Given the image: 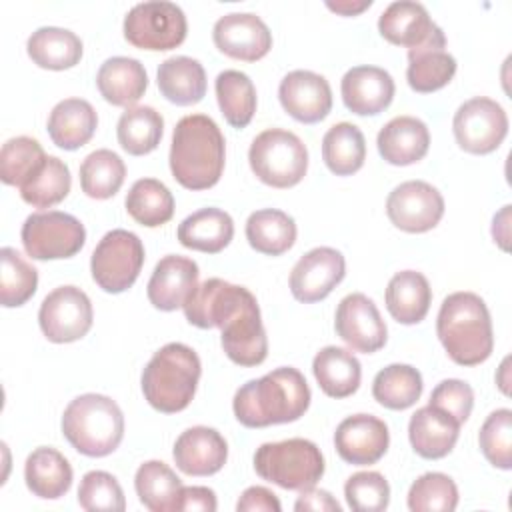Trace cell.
Wrapping results in <instances>:
<instances>
[{"instance_id":"6da1fadb","label":"cell","mask_w":512,"mask_h":512,"mask_svg":"<svg viewBox=\"0 0 512 512\" xmlns=\"http://www.w3.org/2000/svg\"><path fill=\"white\" fill-rule=\"evenodd\" d=\"M310 388L300 370L276 368L242 384L232 400L236 420L246 428L296 422L310 406Z\"/></svg>"},{"instance_id":"7a4b0ae2","label":"cell","mask_w":512,"mask_h":512,"mask_svg":"<svg viewBox=\"0 0 512 512\" xmlns=\"http://www.w3.org/2000/svg\"><path fill=\"white\" fill-rule=\"evenodd\" d=\"M226 142L218 124L206 114L178 120L170 144V172L188 190H208L224 172Z\"/></svg>"},{"instance_id":"3957f363","label":"cell","mask_w":512,"mask_h":512,"mask_svg":"<svg viewBox=\"0 0 512 512\" xmlns=\"http://www.w3.org/2000/svg\"><path fill=\"white\" fill-rule=\"evenodd\" d=\"M436 334L448 356L460 366L482 364L494 348L488 306L474 292H454L444 298L436 318Z\"/></svg>"},{"instance_id":"277c9868","label":"cell","mask_w":512,"mask_h":512,"mask_svg":"<svg viewBox=\"0 0 512 512\" xmlns=\"http://www.w3.org/2000/svg\"><path fill=\"white\" fill-rule=\"evenodd\" d=\"M200 372L198 354L182 342H170L154 352L142 370V394L158 412H182L196 394Z\"/></svg>"},{"instance_id":"5b68a950","label":"cell","mask_w":512,"mask_h":512,"mask_svg":"<svg viewBox=\"0 0 512 512\" xmlns=\"http://www.w3.org/2000/svg\"><path fill=\"white\" fill-rule=\"evenodd\" d=\"M62 434L74 450L90 458L112 454L124 438V414L104 394L76 396L62 414Z\"/></svg>"},{"instance_id":"8992f818","label":"cell","mask_w":512,"mask_h":512,"mask_svg":"<svg viewBox=\"0 0 512 512\" xmlns=\"http://www.w3.org/2000/svg\"><path fill=\"white\" fill-rule=\"evenodd\" d=\"M254 470L262 480L284 490H306L322 478L324 456L306 438L266 442L254 454Z\"/></svg>"},{"instance_id":"52a82bcc","label":"cell","mask_w":512,"mask_h":512,"mask_svg":"<svg viewBox=\"0 0 512 512\" xmlns=\"http://www.w3.org/2000/svg\"><path fill=\"white\" fill-rule=\"evenodd\" d=\"M248 162L266 186L292 188L306 176L308 148L294 132L268 128L252 140Z\"/></svg>"},{"instance_id":"ba28073f","label":"cell","mask_w":512,"mask_h":512,"mask_svg":"<svg viewBox=\"0 0 512 512\" xmlns=\"http://www.w3.org/2000/svg\"><path fill=\"white\" fill-rule=\"evenodd\" d=\"M144 264L142 240L124 228H114L102 236L90 258V272L98 288L108 294L128 290Z\"/></svg>"},{"instance_id":"9c48e42d","label":"cell","mask_w":512,"mask_h":512,"mask_svg":"<svg viewBox=\"0 0 512 512\" xmlns=\"http://www.w3.org/2000/svg\"><path fill=\"white\" fill-rule=\"evenodd\" d=\"M20 240L26 254L34 260H62L82 250L86 228L72 214L40 210L24 220Z\"/></svg>"},{"instance_id":"30bf717a","label":"cell","mask_w":512,"mask_h":512,"mask_svg":"<svg viewBox=\"0 0 512 512\" xmlns=\"http://www.w3.org/2000/svg\"><path fill=\"white\" fill-rule=\"evenodd\" d=\"M186 32V16L174 2H140L124 16V38L134 48L152 52L172 50L184 42Z\"/></svg>"},{"instance_id":"8fae6325","label":"cell","mask_w":512,"mask_h":512,"mask_svg":"<svg viewBox=\"0 0 512 512\" xmlns=\"http://www.w3.org/2000/svg\"><path fill=\"white\" fill-rule=\"evenodd\" d=\"M452 130L456 144L468 154L494 152L508 134V116L504 108L486 96H476L458 106Z\"/></svg>"},{"instance_id":"7c38bea8","label":"cell","mask_w":512,"mask_h":512,"mask_svg":"<svg viewBox=\"0 0 512 512\" xmlns=\"http://www.w3.org/2000/svg\"><path fill=\"white\" fill-rule=\"evenodd\" d=\"M92 302L78 286H58L40 304L38 324L54 344H68L84 338L92 328Z\"/></svg>"},{"instance_id":"4fadbf2b","label":"cell","mask_w":512,"mask_h":512,"mask_svg":"<svg viewBox=\"0 0 512 512\" xmlns=\"http://www.w3.org/2000/svg\"><path fill=\"white\" fill-rule=\"evenodd\" d=\"M390 222L410 234H422L438 226L444 216L442 194L424 180L398 184L386 198Z\"/></svg>"},{"instance_id":"5bb4252c","label":"cell","mask_w":512,"mask_h":512,"mask_svg":"<svg viewBox=\"0 0 512 512\" xmlns=\"http://www.w3.org/2000/svg\"><path fill=\"white\" fill-rule=\"evenodd\" d=\"M256 296L238 284L222 278H208L194 288L184 308L186 320L196 328H222L242 308L254 302Z\"/></svg>"},{"instance_id":"9a60e30c","label":"cell","mask_w":512,"mask_h":512,"mask_svg":"<svg viewBox=\"0 0 512 512\" xmlns=\"http://www.w3.org/2000/svg\"><path fill=\"white\" fill-rule=\"evenodd\" d=\"M334 328L352 350L364 354L378 352L388 338V328L376 304L362 292H352L340 300Z\"/></svg>"},{"instance_id":"2e32d148","label":"cell","mask_w":512,"mask_h":512,"mask_svg":"<svg viewBox=\"0 0 512 512\" xmlns=\"http://www.w3.org/2000/svg\"><path fill=\"white\" fill-rule=\"evenodd\" d=\"M346 260L330 246L308 250L290 272V292L298 302L312 304L324 300L344 278Z\"/></svg>"},{"instance_id":"e0dca14e","label":"cell","mask_w":512,"mask_h":512,"mask_svg":"<svg viewBox=\"0 0 512 512\" xmlns=\"http://www.w3.org/2000/svg\"><path fill=\"white\" fill-rule=\"evenodd\" d=\"M212 40L222 54L244 62H256L272 48V32L266 22L250 12H232L218 18Z\"/></svg>"},{"instance_id":"ac0fdd59","label":"cell","mask_w":512,"mask_h":512,"mask_svg":"<svg viewBox=\"0 0 512 512\" xmlns=\"http://www.w3.org/2000/svg\"><path fill=\"white\" fill-rule=\"evenodd\" d=\"M390 432L384 420L372 414H354L344 418L334 432L338 456L354 466L376 464L388 450Z\"/></svg>"},{"instance_id":"d6986e66","label":"cell","mask_w":512,"mask_h":512,"mask_svg":"<svg viewBox=\"0 0 512 512\" xmlns=\"http://www.w3.org/2000/svg\"><path fill=\"white\" fill-rule=\"evenodd\" d=\"M282 108L302 124H316L332 110V90L324 76L312 70H292L278 86Z\"/></svg>"},{"instance_id":"ffe728a7","label":"cell","mask_w":512,"mask_h":512,"mask_svg":"<svg viewBox=\"0 0 512 512\" xmlns=\"http://www.w3.org/2000/svg\"><path fill=\"white\" fill-rule=\"evenodd\" d=\"M378 32L390 44L404 46L408 50L444 36L442 28L430 18L426 6L414 0L388 4L378 18Z\"/></svg>"},{"instance_id":"44dd1931","label":"cell","mask_w":512,"mask_h":512,"mask_svg":"<svg viewBox=\"0 0 512 512\" xmlns=\"http://www.w3.org/2000/svg\"><path fill=\"white\" fill-rule=\"evenodd\" d=\"M394 78L378 66H354L340 82L344 106L358 116H376L384 112L394 98Z\"/></svg>"},{"instance_id":"7402d4cb","label":"cell","mask_w":512,"mask_h":512,"mask_svg":"<svg viewBox=\"0 0 512 512\" xmlns=\"http://www.w3.org/2000/svg\"><path fill=\"white\" fill-rule=\"evenodd\" d=\"M220 344L238 366H258L268 356V338L260 318L258 302H250L220 328Z\"/></svg>"},{"instance_id":"603a6c76","label":"cell","mask_w":512,"mask_h":512,"mask_svg":"<svg viewBox=\"0 0 512 512\" xmlns=\"http://www.w3.org/2000/svg\"><path fill=\"white\" fill-rule=\"evenodd\" d=\"M198 264L192 258L168 254L156 266L148 280L146 294L154 308L172 312L182 308L198 286Z\"/></svg>"},{"instance_id":"cb8c5ba5","label":"cell","mask_w":512,"mask_h":512,"mask_svg":"<svg viewBox=\"0 0 512 512\" xmlns=\"http://www.w3.org/2000/svg\"><path fill=\"white\" fill-rule=\"evenodd\" d=\"M172 456L184 474L212 476L226 464L228 444L218 430L208 426H192L176 438Z\"/></svg>"},{"instance_id":"d4e9b609","label":"cell","mask_w":512,"mask_h":512,"mask_svg":"<svg viewBox=\"0 0 512 512\" xmlns=\"http://www.w3.org/2000/svg\"><path fill=\"white\" fill-rule=\"evenodd\" d=\"M460 422L434 406L418 408L408 422V438L414 452L426 460H440L452 452L460 434Z\"/></svg>"},{"instance_id":"484cf974","label":"cell","mask_w":512,"mask_h":512,"mask_svg":"<svg viewBox=\"0 0 512 512\" xmlns=\"http://www.w3.org/2000/svg\"><path fill=\"white\" fill-rule=\"evenodd\" d=\"M376 146L388 164L410 166L428 154L430 132L416 116H396L382 126Z\"/></svg>"},{"instance_id":"4316f807","label":"cell","mask_w":512,"mask_h":512,"mask_svg":"<svg viewBox=\"0 0 512 512\" xmlns=\"http://www.w3.org/2000/svg\"><path fill=\"white\" fill-rule=\"evenodd\" d=\"M96 86L108 104L132 108L148 88V74L140 60L112 56L98 68Z\"/></svg>"},{"instance_id":"83f0119b","label":"cell","mask_w":512,"mask_h":512,"mask_svg":"<svg viewBox=\"0 0 512 512\" xmlns=\"http://www.w3.org/2000/svg\"><path fill=\"white\" fill-rule=\"evenodd\" d=\"M446 36L408 50L406 80L414 92L430 94L444 88L456 74V58L444 50Z\"/></svg>"},{"instance_id":"f1b7e54d","label":"cell","mask_w":512,"mask_h":512,"mask_svg":"<svg viewBox=\"0 0 512 512\" xmlns=\"http://www.w3.org/2000/svg\"><path fill=\"white\" fill-rule=\"evenodd\" d=\"M96 126V110L82 98L60 100L48 116V136L62 150H78L88 144Z\"/></svg>"},{"instance_id":"f546056e","label":"cell","mask_w":512,"mask_h":512,"mask_svg":"<svg viewBox=\"0 0 512 512\" xmlns=\"http://www.w3.org/2000/svg\"><path fill=\"white\" fill-rule=\"evenodd\" d=\"M384 300L396 322L412 326L426 318L432 304V288L424 274L416 270H402L390 278Z\"/></svg>"},{"instance_id":"4dcf8cb0","label":"cell","mask_w":512,"mask_h":512,"mask_svg":"<svg viewBox=\"0 0 512 512\" xmlns=\"http://www.w3.org/2000/svg\"><path fill=\"white\" fill-rule=\"evenodd\" d=\"M72 466L56 448L40 446L32 450L24 464L28 490L44 500L62 498L72 486Z\"/></svg>"},{"instance_id":"1f68e13d","label":"cell","mask_w":512,"mask_h":512,"mask_svg":"<svg viewBox=\"0 0 512 512\" xmlns=\"http://www.w3.org/2000/svg\"><path fill=\"white\" fill-rule=\"evenodd\" d=\"M176 234L184 248L218 254L234 236V220L220 208H200L180 222Z\"/></svg>"},{"instance_id":"d6a6232c","label":"cell","mask_w":512,"mask_h":512,"mask_svg":"<svg viewBox=\"0 0 512 512\" xmlns=\"http://www.w3.org/2000/svg\"><path fill=\"white\" fill-rule=\"evenodd\" d=\"M160 94L176 106L198 104L206 94L204 66L190 56L166 58L156 72Z\"/></svg>"},{"instance_id":"836d02e7","label":"cell","mask_w":512,"mask_h":512,"mask_svg":"<svg viewBox=\"0 0 512 512\" xmlns=\"http://www.w3.org/2000/svg\"><path fill=\"white\" fill-rule=\"evenodd\" d=\"M312 372L320 390L336 400L352 396L362 378L358 358L340 346L322 348L312 360Z\"/></svg>"},{"instance_id":"e575fe53","label":"cell","mask_w":512,"mask_h":512,"mask_svg":"<svg viewBox=\"0 0 512 512\" xmlns=\"http://www.w3.org/2000/svg\"><path fill=\"white\" fill-rule=\"evenodd\" d=\"M82 40L66 28L42 26L26 42L30 60L46 70H68L82 58Z\"/></svg>"},{"instance_id":"d590c367","label":"cell","mask_w":512,"mask_h":512,"mask_svg":"<svg viewBox=\"0 0 512 512\" xmlns=\"http://www.w3.org/2000/svg\"><path fill=\"white\" fill-rule=\"evenodd\" d=\"M296 222L282 210L262 208L246 220L248 244L266 256H280L288 252L296 242Z\"/></svg>"},{"instance_id":"8d00e7d4","label":"cell","mask_w":512,"mask_h":512,"mask_svg":"<svg viewBox=\"0 0 512 512\" xmlns=\"http://www.w3.org/2000/svg\"><path fill=\"white\" fill-rule=\"evenodd\" d=\"M134 488L138 500L150 512H176L182 482L168 464L160 460L140 464L134 476Z\"/></svg>"},{"instance_id":"74e56055","label":"cell","mask_w":512,"mask_h":512,"mask_svg":"<svg viewBox=\"0 0 512 512\" xmlns=\"http://www.w3.org/2000/svg\"><path fill=\"white\" fill-rule=\"evenodd\" d=\"M322 160L336 176H352L366 160L362 130L350 122H338L322 138Z\"/></svg>"},{"instance_id":"f35d334b","label":"cell","mask_w":512,"mask_h":512,"mask_svg":"<svg viewBox=\"0 0 512 512\" xmlns=\"http://www.w3.org/2000/svg\"><path fill=\"white\" fill-rule=\"evenodd\" d=\"M164 132V118L152 106H132L122 112L116 138L130 156H144L158 148Z\"/></svg>"},{"instance_id":"ab89813d","label":"cell","mask_w":512,"mask_h":512,"mask_svg":"<svg viewBox=\"0 0 512 512\" xmlns=\"http://www.w3.org/2000/svg\"><path fill=\"white\" fill-rule=\"evenodd\" d=\"M422 374L410 364H390L372 382V396L388 410H406L422 396Z\"/></svg>"},{"instance_id":"60d3db41","label":"cell","mask_w":512,"mask_h":512,"mask_svg":"<svg viewBox=\"0 0 512 512\" xmlns=\"http://www.w3.org/2000/svg\"><path fill=\"white\" fill-rule=\"evenodd\" d=\"M220 112L232 128H246L256 112V88L248 74L224 70L214 82Z\"/></svg>"},{"instance_id":"b9f144b4","label":"cell","mask_w":512,"mask_h":512,"mask_svg":"<svg viewBox=\"0 0 512 512\" xmlns=\"http://www.w3.org/2000/svg\"><path fill=\"white\" fill-rule=\"evenodd\" d=\"M126 212L142 226L156 228L174 216V196L156 178H140L126 194Z\"/></svg>"},{"instance_id":"7bdbcfd3","label":"cell","mask_w":512,"mask_h":512,"mask_svg":"<svg viewBox=\"0 0 512 512\" xmlns=\"http://www.w3.org/2000/svg\"><path fill=\"white\" fill-rule=\"evenodd\" d=\"M124 178V160L108 148L90 152L80 164V188L94 200L112 198L122 188Z\"/></svg>"},{"instance_id":"ee69618b","label":"cell","mask_w":512,"mask_h":512,"mask_svg":"<svg viewBox=\"0 0 512 512\" xmlns=\"http://www.w3.org/2000/svg\"><path fill=\"white\" fill-rule=\"evenodd\" d=\"M46 158L48 156L36 138H10L0 150V180L8 186L20 188L42 168Z\"/></svg>"},{"instance_id":"f6af8a7d","label":"cell","mask_w":512,"mask_h":512,"mask_svg":"<svg viewBox=\"0 0 512 512\" xmlns=\"http://www.w3.org/2000/svg\"><path fill=\"white\" fill-rule=\"evenodd\" d=\"M70 186L72 178L68 166L60 158L48 156L42 168L20 186V196L34 208H52L68 196Z\"/></svg>"},{"instance_id":"bcb514c9","label":"cell","mask_w":512,"mask_h":512,"mask_svg":"<svg viewBox=\"0 0 512 512\" xmlns=\"http://www.w3.org/2000/svg\"><path fill=\"white\" fill-rule=\"evenodd\" d=\"M0 302L4 308H18L26 304L38 286L36 268L22 258V254L10 246L0 250Z\"/></svg>"},{"instance_id":"7dc6e473","label":"cell","mask_w":512,"mask_h":512,"mask_svg":"<svg viewBox=\"0 0 512 512\" xmlns=\"http://www.w3.org/2000/svg\"><path fill=\"white\" fill-rule=\"evenodd\" d=\"M458 506V488L442 472H426L416 478L408 490V508L412 512H452Z\"/></svg>"},{"instance_id":"c3c4849f","label":"cell","mask_w":512,"mask_h":512,"mask_svg":"<svg viewBox=\"0 0 512 512\" xmlns=\"http://www.w3.org/2000/svg\"><path fill=\"white\" fill-rule=\"evenodd\" d=\"M480 450L484 458L500 468H512V410L498 408L482 424L478 434Z\"/></svg>"},{"instance_id":"681fc988","label":"cell","mask_w":512,"mask_h":512,"mask_svg":"<svg viewBox=\"0 0 512 512\" xmlns=\"http://www.w3.org/2000/svg\"><path fill=\"white\" fill-rule=\"evenodd\" d=\"M78 504L88 512H122L126 508L122 486L112 474L104 470H90L82 476L78 486Z\"/></svg>"},{"instance_id":"f907efd6","label":"cell","mask_w":512,"mask_h":512,"mask_svg":"<svg viewBox=\"0 0 512 512\" xmlns=\"http://www.w3.org/2000/svg\"><path fill=\"white\" fill-rule=\"evenodd\" d=\"M344 496L354 512H382L390 502V486L380 472H356L346 480Z\"/></svg>"},{"instance_id":"816d5d0a","label":"cell","mask_w":512,"mask_h":512,"mask_svg":"<svg viewBox=\"0 0 512 512\" xmlns=\"http://www.w3.org/2000/svg\"><path fill=\"white\" fill-rule=\"evenodd\" d=\"M430 406L440 408L442 412L450 414L456 422L464 424L470 418L474 406V392L470 384L458 378L442 380L430 394Z\"/></svg>"},{"instance_id":"f5cc1de1","label":"cell","mask_w":512,"mask_h":512,"mask_svg":"<svg viewBox=\"0 0 512 512\" xmlns=\"http://www.w3.org/2000/svg\"><path fill=\"white\" fill-rule=\"evenodd\" d=\"M238 512H280L282 504L276 494L264 486H250L236 502Z\"/></svg>"},{"instance_id":"db71d44e","label":"cell","mask_w":512,"mask_h":512,"mask_svg":"<svg viewBox=\"0 0 512 512\" xmlns=\"http://www.w3.org/2000/svg\"><path fill=\"white\" fill-rule=\"evenodd\" d=\"M218 508L216 494L208 486H182L180 500L176 510L178 512H214Z\"/></svg>"},{"instance_id":"11a10c76","label":"cell","mask_w":512,"mask_h":512,"mask_svg":"<svg viewBox=\"0 0 512 512\" xmlns=\"http://www.w3.org/2000/svg\"><path fill=\"white\" fill-rule=\"evenodd\" d=\"M294 510L302 512V510H314V512H340L342 506L338 504V500L332 498L330 492L320 490V488H306L300 490L298 500L294 502Z\"/></svg>"},{"instance_id":"9f6ffc18","label":"cell","mask_w":512,"mask_h":512,"mask_svg":"<svg viewBox=\"0 0 512 512\" xmlns=\"http://www.w3.org/2000/svg\"><path fill=\"white\" fill-rule=\"evenodd\" d=\"M508 222H510V206H504L492 220V238L494 242H498L502 250H508V238H510Z\"/></svg>"},{"instance_id":"6f0895ef","label":"cell","mask_w":512,"mask_h":512,"mask_svg":"<svg viewBox=\"0 0 512 512\" xmlns=\"http://www.w3.org/2000/svg\"><path fill=\"white\" fill-rule=\"evenodd\" d=\"M328 10L342 14V16H356L372 6V0H340V2H326Z\"/></svg>"}]
</instances>
